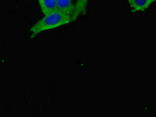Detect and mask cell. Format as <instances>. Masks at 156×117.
<instances>
[{
  "label": "cell",
  "mask_w": 156,
  "mask_h": 117,
  "mask_svg": "<svg viewBox=\"0 0 156 117\" xmlns=\"http://www.w3.org/2000/svg\"><path fill=\"white\" fill-rule=\"evenodd\" d=\"M72 21V17L64 14L56 9L51 13L44 15V17L40 20H39L36 24H34L33 27L30 30L31 38H33L36 35L41 33V32H43V31L69 24Z\"/></svg>",
  "instance_id": "6da1fadb"
},
{
  "label": "cell",
  "mask_w": 156,
  "mask_h": 117,
  "mask_svg": "<svg viewBox=\"0 0 156 117\" xmlns=\"http://www.w3.org/2000/svg\"><path fill=\"white\" fill-rule=\"evenodd\" d=\"M56 9L70 17L73 16L75 13V5L73 0H57Z\"/></svg>",
  "instance_id": "7a4b0ae2"
},
{
  "label": "cell",
  "mask_w": 156,
  "mask_h": 117,
  "mask_svg": "<svg viewBox=\"0 0 156 117\" xmlns=\"http://www.w3.org/2000/svg\"><path fill=\"white\" fill-rule=\"evenodd\" d=\"M89 0H75V13L72 16V21H75L80 16L87 13V6Z\"/></svg>",
  "instance_id": "3957f363"
},
{
  "label": "cell",
  "mask_w": 156,
  "mask_h": 117,
  "mask_svg": "<svg viewBox=\"0 0 156 117\" xmlns=\"http://www.w3.org/2000/svg\"><path fill=\"white\" fill-rule=\"evenodd\" d=\"M154 2V0H128L129 5L133 12L145 10Z\"/></svg>",
  "instance_id": "277c9868"
},
{
  "label": "cell",
  "mask_w": 156,
  "mask_h": 117,
  "mask_svg": "<svg viewBox=\"0 0 156 117\" xmlns=\"http://www.w3.org/2000/svg\"><path fill=\"white\" fill-rule=\"evenodd\" d=\"M42 12L46 15L56 10L57 0H38Z\"/></svg>",
  "instance_id": "5b68a950"
}]
</instances>
